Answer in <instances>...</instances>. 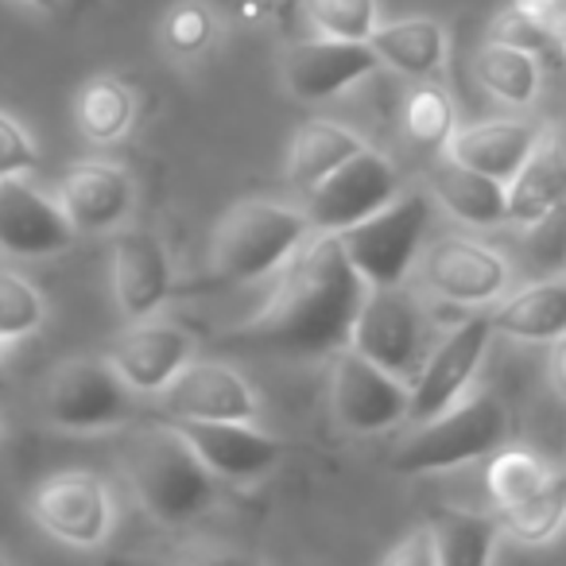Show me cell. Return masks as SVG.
<instances>
[{
	"label": "cell",
	"mask_w": 566,
	"mask_h": 566,
	"mask_svg": "<svg viewBox=\"0 0 566 566\" xmlns=\"http://www.w3.org/2000/svg\"><path fill=\"white\" fill-rule=\"evenodd\" d=\"M20 4H28V9H35V12H51V9H59V0H20Z\"/></svg>",
	"instance_id": "41"
},
{
	"label": "cell",
	"mask_w": 566,
	"mask_h": 566,
	"mask_svg": "<svg viewBox=\"0 0 566 566\" xmlns=\"http://www.w3.org/2000/svg\"><path fill=\"white\" fill-rule=\"evenodd\" d=\"M365 292L369 287L349 264L338 233H311L283 260V268H275L268 300L244 323L226 331V342L292 361L334 357L349 346Z\"/></svg>",
	"instance_id": "1"
},
{
	"label": "cell",
	"mask_w": 566,
	"mask_h": 566,
	"mask_svg": "<svg viewBox=\"0 0 566 566\" xmlns=\"http://www.w3.org/2000/svg\"><path fill=\"white\" fill-rule=\"evenodd\" d=\"M373 71H380V59L369 40H326V35H318V40L287 48L280 59L283 90L307 105L346 94Z\"/></svg>",
	"instance_id": "13"
},
{
	"label": "cell",
	"mask_w": 566,
	"mask_h": 566,
	"mask_svg": "<svg viewBox=\"0 0 566 566\" xmlns=\"http://www.w3.org/2000/svg\"><path fill=\"white\" fill-rule=\"evenodd\" d=\"M493 331L512 342H555L566 334V272L543 275V280L516 287L504 300H496Z\"/></svg>",
	"instance_id": "22"
},
{
	"label": "cell",
	"mask_w": 566,
	"mask_h": 566,
	"mask_svg": "<svg viewBox=\"0 0 566 566\" xmlns=\"http://www.w3.org/2000/svg\"><path fill=\"white\" fill-rule=\"evenodd\" d=\"M303 12L326 40H369L380 24V0H303Z\"/></svg>",
	"instance_id": "34"
},
{
	"label": "cell",
	"mask_w": 566,
	"mask_h": 566,
	"mask_svg": "<svg viewBox=\"0 0 566 566\" xmlns=\"http://www.w3.org/2000/svg\"><path fill=\"white\" fill-rule=\"evenodd\" d=\"M105 361L117 369V377L136 396H159L187 361H195V338L182 326L164 318H136L125 334H117L105 354Z\"/></svg>",
	"instance_id": "15"
},
{
	"label": "cell",
	"mask_w": 566,
	"mask_h": 566,
	"mask_svg": "<svg viewBox=\"0 0 566 566\" xmlns=\"http://www.w3.org/2000/svg\"><path fill=\"white\" fill-rule=\"evenodd\" d=\"M167 419H249L256 423L260 396L233 365L187 361L179 377L156 396Z\"/></svg>",
	"instance_id": "19"
},
{
	"label": "cell",
	"mask_w": 566,
	"mask_h": 566,
	"mask_svg": "<svg viewBox=\"0 0 566 566\" xmlns=\"http://www.w3.org/2000/svg\"><path fill=\"white\" fill-rule=\"evenodd\" d=\"M431 218H434V198L427 190H400L377 213L342 229L338 241L346 249L349 264L365 280V287L408 283V275L416 272L419 252L427 244Z\"/></svg>",
	"instance_id": "5"
},
{
	"label": "cell",
	"mask_w": 566,
	"mask_h": 566,
	"mask_svg": "<svg viewBox=\"0 0 566 566\" xmlns=\"http://www.w3.org/2000/svg\"><path fill=\"white\" fill-rule=\"evenodd\" d=\"M516 9L551 35H558L566 24V0H516Z\"/></svg>",
	"instance_id": "39"
},
{
	"label": "cell",
	"mask_w": 566,
	"mask_h": 566,
	"mask_svg": "<svg viewBox=\"0 0 566 566\" xmlns=\"http://www.w3.org/2000/svg\"><path fill=\"white\" fill-rule=\"evenodd\" d=\"M55 198L71 218L74 233L102 237L128 226L136 210V182L113 159H82L59 179Z\"/></svg>",
	"instance_id": "17"
},
{
	"label": "cell",
	"mask_w": 566,
	"mask_h": 566,
	"mask_svg": "<svg viewBox=\"0 0 566 566\" xmlns=\"http://www.w3.org/2000/svg\"><path fill=\"white\" fill-rule=\"evenodd\" d=\"M74 120L97 148L125 140L136 125V90L117 74H94L74 97Z\"/></svg>",
	"instance_id": "26"
},
{
	"label": "cell",
	"mask_w": 566,
	"mask_h": 566,
	"mask_svg": "<svg viewBox=\"0 0 566 566\" xmlns=\"http://www.w3.org/2000/svg\"><path fill=\"white\" fill-rule=\"evenodd\" d=\"M555 43H558V48H563V51H566V24H563V32H558V35H555Z\"/></svg>",
	"instance_id": "43"
},
{
	"label": "cell",
	"mask_w": 566,
	"mask_h": 566,
	"mask_svg": "<svg viewBox=\"0 0 566 566\" xmlns=\"http://www.w3.org/2000/svg\"><path fill=\"white\" fill-rule=\"evenodd\" d=\"M48 323V300L28 275L0 264V334L9 342L32 338Z\"/></svg>",
	"instance_id": "33"
},
{
	"label": "cell",
	"mask_w": 566,
	"mask_h": 566,
	"mask_svg": "<svg viewBox=\"0 0 566 566\" xmlns=\"http://www.w3.org/2000/svg\"><path fill=\"white\" fill-rule=\"evenodd\" d=\"M9 346H12V342L4 338V334H0V361H4V357H9Z\"/></svg>",
	"instance_id": "42"
},
{
	"label": "cell",
	"mask_w": 566,
	"mask_h": 566,
	"mask_svg": "<svg viewBox=\"0 0 566 566\" xmlns=\"http://www.w3.org/2000/svg\"><path fill=\"white\" fill-rule=\"evenodd\" d=\"M496 331L489 315H470L458 326H450L442 338H434L431 354L423 361V373L411 385V411L408 423H423L434 419L458 403L473 388L481 361H485L489 346H493Z\"/></svg>",
	"instance_id": "12"
},
{
	"label": "cell",
	"mask_w": 566,
	"mask_h": 566,
	"mask_svg": "<svg viewBox=\"0 0 566 566\" xmlns=\"http://www.w3.org/2000/svg\"><path fill=\"white\" fill-rule=\"evenodd\" d=\"M419 283L454 307H485L512 292V264L501 249L450 233L423 244L416 260Z\"/></svg>",
	"instance_id": "9"
},
{
	"label": "cell",
	"mask_w": 566,
	"mask_h": 566,
	"mask_svg": "<svg viewBox=\"0 0 566 566\" xmlns=\"http://www.w3.org/2000/svg\"><path fill=\"white\" fill-rule=\"evenodd\" d=\"M496 520H501V532L524 547H543V543L558 539L566 527V470L555 465L539 493L527 496L516 509L496 512Z\"/></svg>",
	"instance_id": "28"
},
{
	"label": "cell",
	"mask_w": 566,
	"mask_h": 566,
	"mask_svg": "<svg viewBox=\"0 0 566 566\" xmlns=\"http://www.w3.org/2000/svg\"><path fill=\"white\" fill-rule=\"evenodd\" d=\"M28 512L51 539L82 551L102 547L117 527V496L109 481L82 465L48 473L28 496Z\"/></svg>",
	"instance_id": "8"
},
{
	"label": "cell",
	"mask_w": 566,
	"mask_h": 566,
	"mask_svg": "<svg viewBox=\"0 0 566 566\" xmlns=\"http://www.w3.org/2000/svg\"><path fill=\"white\" fill-rule=\"evenodd\" d=\"M543 125L524 117H489L473 120V125H458L447 140V156H454L458 164L473 167V171H485L493 179H501L509 187L524 164L532 159L535 144H539Z\"/></svg>",
	"instance_id": "20"
},
{
	"label": "cell",
	"mask_w": 566,
	"mask_h": 566,
	"mask_svg": "<svg viewBox=\"0 0 566 566\" xmlns=\"http://www.w3.org/2000/svg\"><path fill=\"white\" fill-rule=\"evenodd\" d=\"M218 481H256L283 458V442L249 419H171Z\"/></svg>",
	"instance_id": "18"
},
{
	"label": "cell",
	"mask_w": 566,
	"mask_h": 566,
	"mask_svg": "<svg viewBox=\"0 0 566 566\" xmlns=\"http://www.w3.org/2000/svg\"><path fill=\"white\" fill-rule=\"evenodd\" d=\"M365 148V140L342 120H326V117H311L295 128L292 144H287V179L292 187L311 190L315 182H323L326 175L338 164H346L349 156Z\"/></svg>",
	"instance_id": "25"
},
{
	"label": "cell",
	"mask_w": 566,
	"mask_h": 566,
	"mask_svg": "<svg viewBox=\"0 0 566 566\" xmlns=\"http://www.w3.org/2000/svg\"><path fill=\"white\" fill-rule=\"evenodd\" d=\"M524 256L539 275L566 272V198L524 221Z\"/></svg>",
	"instance_id": "35"
},
{
	"label": "cell",
	"mask_w": 566,
	"mask_h": 566,
	"mask_svg": "<svg viewBox=\"0 0 566 566\" xmlns=\"http://www.w3.org/2000/svg\"><path fill=\"white\" fill-rule=\"evenodd\" d=\"M473 74L478 82L485 86L489 97L504 105H532L543 90V63L535 51H524V48H512V43H481L478 55H473Z\"/></svg>",
	"instance_id": "27"
},
{
	"label": "cell",
	"mask_w": 566,
	"mask_h": 566,
	"mask_svg": "<svg viewBox=\"0 0 566 566\" xmlns=\"http://www.w3.org/2000/svg\"><path fill=\"white\" fill-rule=\"evenodd\" d=\"M40 408L55 431L97 434L133 423L136 392L105 357H74L48 377Z\"/></svg>",
	"instance_id": "7"
},
{
	"label": "cell",
	"mask_w": 566,
	"mask_h": 566,
	"mask_svg": "<svg viewBox=\"0 0 566 566\" xmlns=\"http://www.w3.org/2000/svg\"><path fill=\"white\" fill-rule=\"evenodd\" d=\"M120 470L136 504L159 524H190L218 504V478L171 419L128 434Z\"/></svg>",
	"instance_id": "2"
},
{
	"label": "cell",
	"mask_w": 566,
	"mask_h": 566,
	"mask_svg": "<svg viewBox=\"0 0 566 566\" xmlns=\"http://www.w3.org/2000/svg\"><path fill=\"white\" fill-rule=\"evenodd\" d=\"M558 198H566V120L543 128L532 159L509 182V221L524 226L527 218L555 206Z\"/></svg>",
	"instance_id": "24"
},
{
	"label": "cell",
	"mask_w": 566,
	"mask_h": 566,
	"mask_svg": "<svg viewBox=\"0 0 566 566\" xmlns=\"http://www.w3.org/2000/svg\"><path fill=\"white\" fill-rule=\"evenodd\" d=\"M509 408L493 392H465L442 416L416 423L408 442L396 450L392 465L408 478L447 473L501 450L509 442Z\"/></svg>",
	"instance_id": "4"
},
{
	"label": "cell",
	"mask_w": 566,
	"mask_h": 566,
	"mask_svg": "<svg viewBox=\"0 0 566 566\" xmlns=\"http://www.w3.org/2000/svg\"><path fill=\"white\" fill-rule=\"evenodd\" d=\"M331 408L338 427L349 434L392 431L411 411V385L357 354L354 346H342L331 369Z\"/></svg>",
	"instance_id": "11"
},
{
	"label": "cell",
	"mask_w": 566,
	"mask_h": 566,
	"mask_svg": "<svg viewBox=\"0 0 566 566\" xmlns=\"http://www.w3.org/2000/svg\"><path fill=\"white\" fill-rule=\"evenodd\" d=\"M427 195L462 226L489 229L509 221V187L493 175L458 164L447 151L427 171Z\"/></svg>",
	"instance_id": "21"
},
{
	"label": "cell",
	"mask_w": 566,
	"mask_h": 566,
	"mask_svg": "<svg viewBox=\"0 0 566 566\" xmlns=\"http://www.w3.org/2000/svg\"><path fill=\"white\" fill-rule=\"evenodd\" d=\"M439 535V566H485L501 543V520L481 512H442L434 520Z\"/></svg>",
	"instance_id": "30"
},
{
	"label": "cell",
	"mask_w": 566,
	"mask_h": 566,
	"mask_svg": "<svg viewBox=\"0 0 566 566\" xmlns=\"http://www.w3.org/2000/svg\"><path fill=\"white\" fill-rule=\"evenodd\" d=\"M369 43H373V51H377L380 66H388V71L403 74V78H411V82L439 78L450 59L447 28L431 17H408V20L377 24Z\"/></svg>",
	"instance_id": "23"
},
{
	"label": "cell",
	"mask_w": 566,
	"mask_h": 566,
	"mask_svg": "<svg viewBox=\"0 0 566 566\" xmlns=\"http://www.w3.org/2000/svg\"><path fill=\"white\" fill-rule=\"evenodd\" d=\"M403 190V179L396 164L365 144L357 156L338 164L323 182L303 190V213H307L315 233H342L357 226L380 206H388Z\"/></svg>",
	"instance_id": "10"
},
{
	"label": "cell",
	"mask_w": 566,
	"mask_h": 566,
	"mask_svg": "<svg viewBox=\"0 0 566 566\" xmlns=\"http://www.w3.org/2000/svg\"><path fill=\"white\" fill-rule=\"evenodd\" d=\"M555 473V465L547 458H539L535 450L524 447H501L489 454L485 465V489H489V501H493L496 512L504 509H516L524 504L527 496H535L547 478Z\"/></svg>",
	"instance_id": "29"
},
{
	"label": "cell",
	"mask_w": 566,
	"mask_h": 566,
	"mask_svg": "<svg viewBox=\"0 0 566 566\" xmlns=\"http://www.w3.org/2000/svg\"><path fill=\"white\" fill-rule=\"evenodd\" d=\"M218 9L210 0H175L171 9L159 17V43L171 51L175 59L190 63V59L206 55L218 40Z\"/></svg>",
	"instance_id": "31"
},
{
	"label": "cell",
	"mask_w": 566,
	"mask_h": 566,
	"mask_svg": "<svg viewBox=\"0 0 566 566\" xmlns=\"http://www.w3.org/2000/svg\"><path fill=\"white\" fill-rule=\"evenodd\" d=\"M109 287L120 318L128 323L159 315L175 287V268L167 244L151 229H117L109 249Z\"/></svg>",
	"instance_id": "14"
},
{
	"label": "cell",
	"mask_w": 566,
	"mask_h": 566,
	"mask_svg": "<svg viewBox=\"0 0 566 566\" xmlns=\"http://www.w3.org/2000/svg\"><path fill=\"white\" fill-rule=\"evenodd\" d=\"M311 233L315 229H311L303 206L249 198V202L229 206L213 226L210 268L218 280L256 283L264 275H275V268H283V260Z\"/></svg>",
	"instance_id": "3"
},
{
	"label": "cell",
	"mask_w": 566,
	"mask_h": 566,
	"mask_svg": "<svg viewBox=\"0 0 566 566\" xmlns=\"http://www.w3.org/2000/svg\"><path fill=\"white\" fill-rule=\"evenodd\" d=\"M385 566H439V535L434 524H416L380 555Z\"/></svg>",
	"instance_id": "37"
},
{
	"label": "cell",
	"mask_w": 566,
	"mask_h": 566,
	"mask_svg": "<svg viewBox=\"0 0 566 566\" xmlns=\"http://www.w3.org/2000/svg\"><path fill=\"white\" fill-rule=\"evenodd\" d=\"M35 167H40V148H35L32 133L12 113L0 109V179L35 175Z\"/></svg>",
	"instance_id": "36"
},
{
	"label": "cell",
	"mask_w": 566,
	"mask_h": 566,
	"mask_svg": "<svg viewBox=\"0 0 566 566\" xmlns=\"http://www.w3.org/2000/svg\"><path fill=\"white\" fill-rule=\"evenodd\" d=\"M489 40L496 43H512V48H524V51H535V55H543V51L555 43V35L547 32V28H539L535 20H527L524 12L512 4L509 12H504L501 20L493 24V32H489Z\"/></svg>",
	"instance_id": "38"
},
{
	"label": "cell",
	"mask_w": 566,
	"mask_h": 566,
	"mask_svg": "<svg viewBox=\"0 0 566 566\" xmlns=\"http://www.w3.org/2000/svg\"><path fill=\"white\" fill-rule=\"evenodd\" d=\"M547 380L558 400L566 403V334L551 342V349H547Z\"/></svg>",
	"instance_id": "40"
},
{
	"label": "cell",
	"mask_w": 566,
	"mask_h": 566,
	"mask_svg": "<svg viewBox=\"0 0 566 566\" xmlns=\"http://www.w3.org/2000/svg\"><path fill=\"white\" fill-rule=\"evenodd\" d=\"M74 226L55 195H43L28 175L0 179V252L20 260H43L74 244Z\"/></svg>",
	"instance_id": "16"
},
{
	"label": "cell",
	"mask_w": 566,
	"mask_h": 566,
	"mask_svg": "<svg viewBox=\"0 0 566 566\" xmlns=\"http://www.w3.org/2000/svg\"><path fill=\"white\" fill-rule=\"evenodd\" d=\"M403 133L423 148H447L450 133L458 128V105L450 97V90H442L439 82H419L408 97H403Z\"/></svg>",
	"instance_id": "32"
},
{
	"label": "cell",
	"mask_w": 566,
	"mask_h": 566,
	"mask_svg": "<svg viewBox=\"0 0 566 566\" xmlns=\"http://www.w3.org/2000/svg\"><path fill=\"white\" fill-rule=\"evenodd\" d=\"M349 346L392 377H400L403 385H416L434 346L431 315H427L423 300L403 283L369 287L354 318V331H349Z\"/></svg>",
	"instance_id": "6"
}]
</instances>
